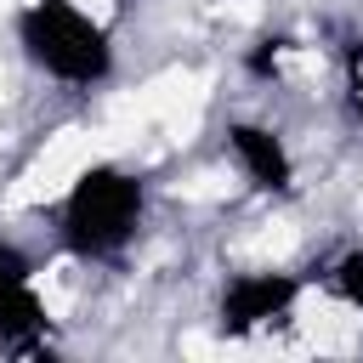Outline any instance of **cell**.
Segmentation results:
<instances>
[{"label": "cell", "mask_w": 363, "mask_h": 363, "mask_svg": "<svg viewBox=\"0 0 363 363\" xmlns=\"http://www.w3.org/2000/svg\"><path fill=\"white\" fill-rule=\"evenodd\" d=\"M11 34L23 62L68 91H96L119 68L113 28L102 11H91V0H23Z\"/></svg>", "instance_id": "6da1fadb"}, {"label": "cell", "mask_w": 363, "mask_h": 363, "mask_svg": "<svg viewBox=\"0 0 363 363\" xmlns=\"http://www.w3.org/2000/svg\"><path fill=\"white\" fill-rule=\"evenodd\" d=\"M147 221V182L113 159H91L74 170L57 204V238L74 261H113L136 244Z\"/></svg>", "instance_id": "7a4b0ae2"}, {"label": "cell", "mask_w": 363, "mask_h": 363, "mask_svg": "<svg viewBox=\"0 0 363 363\" xmlns=\"http://www.w3.org/2000/svg\"><path fill=\"white\" fill-rule=\"evenodd\" d=\"M306 295V284L284 267H255V272H233L221 301H216V323L221 335H255V329H272L278 318L295 312V301Z\"/></svg>", "instance_id": "3957f363"}, {"label": "cell", "mask_w": 363, "mask_h": 363, "mask_svg": "<svg viewBox=\"0 0 363 363\" xmlns=\"http://www.w3.org/2000/svg\"><path fill=\"white\" fill-rule=\"evenodd\" d=\"M45 323H51V312H45L40 267L11 238H0V346L23 352L45 335Z\"/></svg>", "instance_id": "277c9868"}, {"label": "cell", "mask_w": 363, "mask_h": 363, "mask_svg": "<svg viewBox=\"0 0 363 363\" xmlns=\"http://www.w3.org/2000/svg\"><path fill=\"white\" fill-rule=\"evenodd\" d=\"M221 142H227L238 176H244L255 193H267V199L295 193V153H289V142H284L272 125H261V119H227Z\"/></svg>", "instance_id": "5b68a950"}, {"label": "cell", "mask_w": 363, "mask_h": 363, "mask_svg": "<svg viewBox=\"0 0 363 363\" xmlns=\"http://www.w3.org/2000/svg\"><path fill=\"white\" fill-rule=\"evenodd\" d=\"M323 284H329V295H335L340 306L363 312V244H357V250H346V255H335V261H329V272H323Z\"/></svg>", "instance_id": "8992f818"}, {"label": "cell", "mask_w": 363, "mask_h": 363, "mask_svg": "<svg viewBox=\"0 0 363 363\" xmlns=\"http://www.w3.org/2000/svg\"><path fill=\"white\" fill-rule=\"evenodd\" d=\"M340 91H346V108H352V119L363 125V34L340 51Z\"/></svg>", "instance_id": "52a82bcc"}]
</instances>
